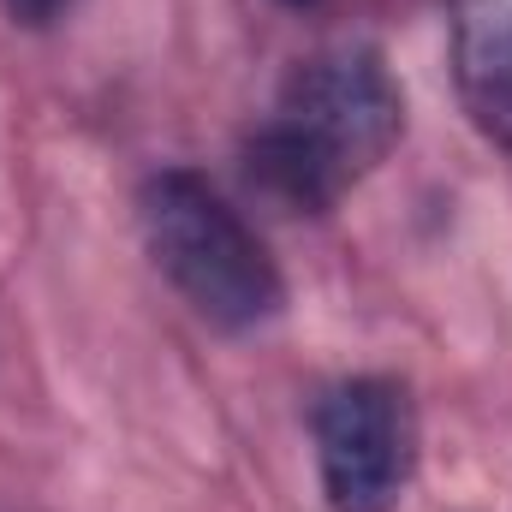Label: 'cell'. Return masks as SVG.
<instances>
[{"label":"cell","mask_w":512,"mask_h":512,"mask_svg":"<svg viewBox=\"0 0 512 512\" xmlns=\"http://www.w3.org/2000/svg\"><path fill=\"white\" fill-rule=\"evenodd\" d=\"M316 471L328 512H399L417 471V411L393 376H352L316 399Z\"/></svg>","instance_id":"3"},{"label":"cell","mask_w":512,"mask_h":512,"mask_svg":"<svg viewBox=\"0 0 512 512\" xmlns=\"http://www.w3.org/2000/svg\"><path fill=\"white\" fill-rule=\"evenodd\" d=\"M6 12H12V24H24V30H48V24L66 12V0H6Z\"/></svg>","instance_id":"5"},{"label":"cell","mask_w":512,"mask_h":512,"mask_svg":"<svg viewBox=\"0 0 512 512\" xmlns=\"http://www.w3.org/2000/svg\"><path fill=\"white\" fill-rule=\"evenodd\" d=\"M137 221L155 268L221 334H251L286 310V280L256 227L197 173L161 167L137 191Z\"/></svg>","instance_id":"2"},{"label":"cell","mask_w":512,"mask_h":512,"mask_svg":"<svg viewBox=\"0 0 512 512\" xmlns=\"http://www.w3.org/2000/svg\"><path fill=\"white\" fill-rule=\"evenodd\" d=\"M453 78L477 131L512 149V0H453Z\"/></svg>","instance_id":"4"},{"label":"cell","mask_w":512,"mask_h":512,"mask_svg":"<svg viewBox=\"0 0 512 512\" xmlns=\"http://www.w3.org/2000/svg\"><path fill=\"white\" fill-rule=\"evenodd\" d=\"M286 6H316V0H286Z\"/></svg>","instance_id":"6"},{"label":"cell","mask_w":512,"mask_h":512,"mask_svg":"<svg viewBox=\"0 0 512 512\" xmlns=\"http://www.w3.org/2000/svg\"><path fill=\"white\" fill-rule=\"evenodd\" d=\"M405 137V90L370 42L298 60L245 137V179L292 215H328Z\"/></svg>","instance_id":"1"}]
</instances>
